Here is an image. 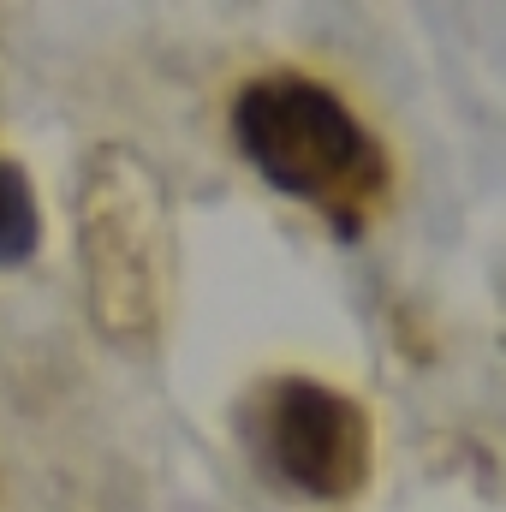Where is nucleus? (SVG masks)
Listing matches in <instances>:
<instances>
[{
    "label": "nucleus",
    "mask_w": 506,
    "mask_h": 512,
    "mask_svg": "<svg viewBox=\"0 0 506 512\" xmlns=\"http://www.w3.org/2000/svg\"><path fill=\"white\" fill-rule=\"evenodd\" d=\"M251 441L262 465L310 501H346L370 471V417L304 376H280L256 393Z\"/></svg>",
    "instance_id": "nucleus-2"
},
{
    "label": "nucleus",
    "mask_w": 506,
    "mask_h": 512,
    "mask_svg": "<svg viewBox=\"0 0 506 512\" xmlns=\"http://www.w3.org/2000/svg\"><path fill=\"white\" fill-rule=\"evenodd\" d=\"M233 143L239 155L274 185L280 197L316 203L346 239L358 233V215L381 191V149L364 120L316 78L268 72L251 78L233 102Z\"/></svg>",
    "instance_id": "nucleus-1"
},
{
    "label": "nucleus",
    "mask_w": 506,
    "mask_h": 512,
    "mask_svg": "<svg viewBox=\"0 0 506 512\" xmlns=\"http://www.w3.org/2000/svg\"><path fill=\"white\" fill-rule=\"evenodd\" d=\"M42 245V215H36V191L24 179L18 161L0 155V268L30 262Z\"/></svg>",
    "instance_id": "nucleus-3"
}]
</instances>
